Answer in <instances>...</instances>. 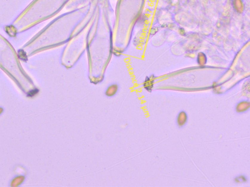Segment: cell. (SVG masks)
Returning <instances> with one entry per match:
<instances>
[{"instance_id": "cell-1", "label": "cell", "mask_w": 250, "mask_h": 187, "mask_svg": "<svg viewBox=\"0 0 250 187\" xmlns=\"http://www.w3.org/2000/svg\"><path fill=\"white\" fill-rule=\"evenodd\" d=\"M155 77L153 76L151 77H147L144 81L143 86L144 88L148 91H151L153 87V84L155 81Z\"/></svg>"}, {"instance_id": "cell-2", "label": "cell", "mask_w": 250, "mask_h": 187, "mask_svg": "<svg viewBox=\"0 0 250 187\" xmlns=\"http://www.w3.org/2000/svg\"><path fill=\"white\" fill-rule=\"evenodd\" d=\"M233 6L234 9L237 13H242L243 11V4L241 0H234Z\"/></svg>"}, {"instance_id": "cell-3", "label": "cell", "mask_w": 250, "mask_h": 187, "mask_svg": "<svg viewBox=\"0 0 250 187\" xmlns=\"http://www.w3.org/2000/svg\"><path fill=\"white\" fill-rule=\"evenodd\" d=\"M118 87L117 84L110 85L109 86L108 89H107L106 93H105L106 95L109 97H112L116 94V93L118 91Z\"/></svg>"}, {"instance_id": "cell-4", "label": "cell", "mask_w": 250, "mask_h": 187, "mask_svg": "<svg viewBox=\"0 0 250 187\" xmlns=\"http://www.w3.org/2000/svg\"><path fill=\"white\" fill-rule=\"evenodd\" d=\"M198 64L200 66H204L206 65L207 62V58L206 55L203 52L198 53L197 58Z\"/></svg>"}, {"instance_id": "cell-5", "label": "cell", "mask_w": 250, "mask_h": 187, "mask_svg": "<svg viewBox=\"0 0 250 187\" xmlns=\"http://www.w3.org/2000/svg\"><path fill=\"white\" fill-rule=\"evenodd\" d=\"M5 30L10 36L13 37L16 36L17 32L16 29L12 25L7 26L5 28Z\"/></svg>"}, {"instance_id": "cell-6", "label": "cell", "mask_w": 250, "mask_h": 187, "mask_svg": "<svg viewBox=\"0 0 250 187\" xmlns=\"http://www.w3.org/2000/svg\"><path fill=\"white\" fill-rule=\"evenodd\" d=\"M17 55L19 59H21L22 61L27 62L28 60L26 53L22 49L18 50Z\"/></svg>"}, {"instance_id": "cell-7", "label": "cell", "mask_w": 250, "mask_h": 187, "mask_svg": "<svg viewBox=\"0 0 250 187\" xmlns=\"http://www.w3.org/2000/svg\"><path fill=\"white\" fill-rule=\"evenodd\" d=\"M39 90L37 88H35V89L31 90H30V91L27 92V97L32 98V97L35 96L37 94L39 93Z\"/></svg>"}, {"instance_id": "cell-8", "label": "cell", "mask_w": 250, "mask_h": 187, "mask_svg": "<svg viewBox=\"0 0 250 187\" xmlns=\"http://www.w3.org/2000/svg\"><path fill=\"white\" fill-rule=\"evenodd\" d=\"M183 30V31H181V29H179V33H180V34H181L182 33H182V35H183V36H184V35L185 34L184 30L183 29V30Z\"/></svg>"}]
</instances>
